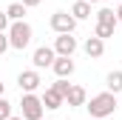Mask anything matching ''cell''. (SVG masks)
I'll use <instances>...</instances> for the list:
<instances>
[{
    "label": "cell",
    "instance_id": "cell-1",
    "mask_svg": "<svg viewBox=\"0 0 122 120\" xmlns=\"http://www.w3.org/2000/svg\"><path fill=\"white\" fill-rule=\"evenodd\" d=\"M85 109H88V114L94 120L99 117H111L114 114V109H117V94L114 91H99V94H94L91 100H85Z\"/></svg>",
    "mask_w": 122,
    "mask_h": 120
},
{
    "label": "cell",
    "instance_id": "cell-2",
    "mask_svg": "<svg viewBox=\"0 0 122 120\" xmlns=\"http://www.w3.org/2000/svg\"><path fill=\"white\" fill-rule=\"evenodd\" d=\"M6 34H9V46L17 49V52H23L31 43V37H34V29H31V23H26V20H11L9 29H6Z\"/></svg>",
    "mask_w": 122,
    "mask_h": 120
},
{
    "label": "cell",
    "instance_id": "cell-3",
    "mask_svg": "<svg viewBox=\"0 0 122 120\" xmlns=\"http://www.w3.org/2000/svg\"><path fill=\"white\" fill-rule=\"evenodd\" d=\"M43 112H46L43 97H37L34 91H23V97H20V114L26 120H43Z\"/></svg>",
    "mask_w": 122,
    "mask_h": 120
},
{
    "label": "cell",
    "instance_id": "cell-4",
    "mask_svg": "<svg viewBox=\"0 0 122 120\" xmlns=\"http://www.w3.org/2000/svg\"><path fill=\"white\" fill-rule=\"evenodd\" d=\"M48 26L57 31V34H65V31H74V29H77V20H74L71 12H54L51 20H48Z\"/></svg>",
    "mask_w": 122,
    "mask_h": 120
},
{
    "label": "cell",
    "instance_id": "cell-5",
    "mask_svg": "<svg viewBox=\"0 0 122 120\" xmlns=\"http://www.w3.org/2000/svg\"><path fill=\"white\" fill-rule=\"evenodd\" d=\"M17 86H20V91H37L43 86V77H40L37 69H26V72L17 74Z\"/></svg>",
    "mask_w": 122,
    "mask_h": 120
},
{
    "label": "cell",
    "instance_id": "cell-6",
    "mask_svg": "<svg viewBox=\"0 0 122 120\" xmlns=\"http://www.w3.org/2000/svg\"><path fill=\"white\" fill-rule=\"evenodd\" d=\"M77 37H74V31H65V34H57V40H54V52L57 54H65V57H74V52H77Z\"/></svg>",
    "mask_w": 122,
    "mask_h": 120
},
{
    "label": "cell",
    "instance_id": "cell-7",
    "mask_svg": "<svg viewBox=\"0 0 122 120\" xmlns=\"http://www.w3.org/2000/svg\"><path fill=\"white\" fill-rule=\"evenodd\" d=\"M54 57H57L54 46H40V49H34V54H31V63H34V69L40 72V69H51Z\"/></svg>",
    "mask_w": 122,
    "mask_h": 120
},
{
    "label": "cell",
    "instance_id": "cell-8",
    "mask_svg": "<svg viewBox=\"0 0 122 120\" xmlns=\"http://www.w3.org/2000/svg\"><path fill=\"white\" fill-rule=\"evenodd\" d=\"M51 69H54V74H57V77H71V74H74V69H77V63H74L71 57H65V54H57L54 63H51Z\"/></svg>",
    "mask_w": 122,
    "mask_h": 120
},
{
    "label": "cell",
    "instance_id": "cell-9",
    "mask_svg": "<svg viewBox=\"0 0 122 120\" xmlns=\"http://www.w3.org/2000/svg\"><path fill=\"white\" fill-rule=\"evenodd\" d=\"M82 49H85V54H88L91 60H97V57H102V54H105V40H102V37H97V34H91V37L82 43Z\"/></svg>",
    "mask_w": 122,
    "mask_h": 120
},
{
    "label": "cell",
    "instance_id": "cell-10",
    "mask_svg": "<svg viewBox=\"0 0 122 120\" xmlns=\"http://www.w3.org/2000/svg\"><path fill=\"white\" fill-rule=\"evenodd\" d=\"M85 100H88V94H85V89L82 86H71L68 89V94H65V106H85Z\"/></svg>",
    "mask_w": 122,
    "mask_h": 120
},
{
    "label": "cell",
    "instance_id": "cell-11",
    "mask_svg": "<svg viewBox=\"0 0 122 120\" xmlns=\"http://www.w3.org/2000/svg\"><path fill=\"white\" fill-rule=\"evenodd\" d=\"M43 106L46 109H60V106H65V97L57 89H46L43 91Z\"/></svg>",
    "mask_w": 122,
    "mask_h": 120
},
{
    "label": "cell",
    "instance_id": "cell-12",
    "mask_svg": "<svg viewBox=\"0 0 122 120\" xmlns=\"http://www.w3.org/2000/svg\"><path fill=\"white\" fill-rule=\"evenodd\" d=\"M71 14H74L77 23H80V20H88V17H91V3H88V0H77V3L71 6Z\"/></svg>",
    "mask_w": 122,
    "mask_h": 120
},
{
    "label": "cell",
    "instance_id": "cell-13",
    "mask_svg": "<svg viewBox=\"0 0 122 120\" xmlns=\"http://www.w3.org/2000/svg\"><path fill=\"white\" fill-rule=\"evenodd\" d=\"M105 89L114 91V94H122V72H119V69L108 72V77H105Z\"/></svg>",
    "mask_w": 122,
    "mask_h": 120
},
{
    "label": "cell",
    "instance_id": "cell-14",
    "mask_svg": "<svg viewBox=\"0 0 122 120\" xmlns=\"http://www.w3.org/2000/svg\"><path fill=\"white\" fill-rule=\"evenodd\" d=\"M26 12H29V6H23L20 0H17V3H11V6L6 9L9 20H26Z\"/></svg>",
    "mask_w": 122,
    "mask_h": 120
},
{
    "label": "cell",
    "instance_id": "cell-15",
    "mask_svg": "<svg viewBox=\"0 0 122 120\" xmlns=\"http://www.w3.org/2000/svg\"><path fill=\"white\" fill-rule=\"evenodd\" d=\"M97 23H114V26H119L114 9H99V12H97Z\"/></svg>",
    "mask_w": 122,
    "mask_h": 120
},
{
    "label": "cell",
    "instance_id": "cell-16",
    "mask_svg": "<svg viewBox=\"0 0 122 120\" xmlns=\"http://www.w3.org/2000/svg\"><path fill=\"white\" fill-rule=\"evenodd\" d=\"M114 23H97V29H94V34L97 37H102V40H108V37H114Z\"/></svg>",
    "mask_w": 122,
    "mask_h": 120
},
{
    "label": "cell",
    "instance_id": "cell-17",
    "mask_svg": "<svg viewBox=\"0 0 122 120\" xmlns=\"http://www.w3.org/2000/svg\"><path fill=\"white\" fill-rule=\"evenodd\" d=\"M51 89H57L62 97H65V94H68V89H71V83H68V77H57V83H54Z\"/></svg>",
    "mask_w": 122,
    "mask_h": 120
},
{
    "label": "cell",
    "instance_id": "cell-18",
    "mask_svg": "<svg viewBox=\"0 0 122 120\" xmlns=\"http://www.w3.org/2000/svg\"><path fill=\"white\" fill-rule=\"evenodd\" d=\"M11 117V103L6 97H0V120H9Z\"/></svg>",
    "mask_w": 122,
    "mask_h": 120
},
{
    "label": "cell",
    "instance_id": "cell-19",
    "mask_svg": "<svg viewBox=\"0 0 122 120\" xmlns=\"http://www.w3.org/2000/svg\"><path fill=\"white\" fill-rule=\"evenodd\" d=\"M9 49H11V46H9V34H6V31H0V57H3Z\"/></svg>",
    "mask_w": 122,
    "mask_h": 120
},
{
    "label": "cell",
    "instance_id": "cell-20",
    "mask_svg": "<svg viewBox=\"0 0 122 120\" xmlns=\"http://www.w3.org/2000/svg\"><path fill=\"white\" fill-rule=\"evenodd\" d=\"M9 23H11V20H9V14H6V12H0V31L9 29Z\"/></svg>",
    "mask_w": 122,
    "mask_h": 120
},
{
    "label": "cell",
    "instance_id": "cell-21",
    "mask_svg": "<svg viewBox=\"0 0 122 120\" xmlns=\"http://www.w3.org/2000/svg\"><path fill=\"white\" fill-rule=\"evenodd\" d=\"M20 3H23V6H29V9H34V6H40L43 0H20Z\"/></svg>",
    "mask_w": 122,
    "mask_h": 120
},
{
    "label": "cell",
    "instance_id": "cell-22",
    "mask_svg": "<svg viewBox=\"0 0 122 120\" xmlns=\"http://www.w3.org/2000/svg\"><path fill=\"white\" fill-rule=\"evenodd\" d=\"M117 23H122V3L117 6Z\"/></svg>",
    "mask_w": 122,
    "mask_h": 120
},
{
    "label": "cell",
    "instance_id": "cell-23",
    "mask_svg": "<svg viewBox=\"0 0 122 120\" xmlns=\"http://www.w3.org/2000/svg\"><path fill=\"white\" fill-rule=\"evenodd\" d=\"M3 94H6V83L0 80V97H3Z\"/></svg>",
    "mask_w": 122,
    "mask_h": 120
},
{
    "label": "cell",
    "instance_id": "cell-24",
    "mask_svg": "<svg viewBox=\"0 0 122 120\" xmlns=\"http://www.w3.org/2000/svg\"><path fill=\"white\" fill-rule=\"evenodd\" d=\"M9 120H26V117H23V114H11Z\"/></svg>",
    "mask_w": 122,
    "mask_h": 120
},
{
    "label": "cell",
    "instance_id": "cell-25",
    "mask_svg": "<svg viewBox=\"0 0 122 120\" xmlns=\"http://www.w3.org/2000/svg\"><path fill=\"white\" fill-rule=\"evenodd\" d=\"M88 3H91V6H94V3H99V0H88Z\"/></svg>",
    "mask_w": 122,
    "mask_h": 120
},
{
    "label": "cell",
    "instance_id": "cell-26",
    "mask_svg": "<svg viewBox=\"0 0 122 120\" xmlns=\"http://www.w3.org/2000/svg\"><path fill=\"white\" fill-rule=\"evenodd\" d=\"M99 120H108V117H99Z\"/></svg>",
    "mask_w": 122,
    "mask_h": 120
}]
</instances>
